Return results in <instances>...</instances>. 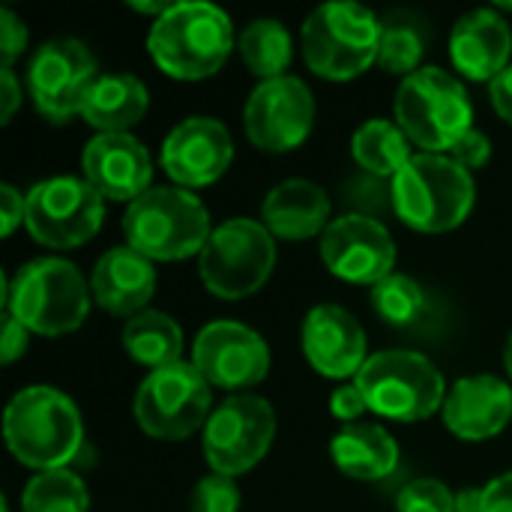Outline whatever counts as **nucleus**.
Segmentation results:
<instances>
[{
  "label": "nucleus",
  "instance_id": "obj_1",
  "mask_svg": "<svg viewBox=\"0 0 512 512\" xmlns=\"http://www.w3.org/2000/svg\"><path fill=\"white\" fill-rule=\"evenodd\" d=\"M3 438L15 462L42 471L72 468L84 447L78 405L54 387H27L3 411Z\"/></svg>",
  "mask_w": 512,
  "mask_h": 512
},
{
  "label": "nucleus",
  "instance_id": "obj_2",
  "mask_svg": "<svg viewBox=\"0 0 512 512\" xmlns=\"http://www.w3.org/2000/svg\"><path fill=\"white\" fill-rule=\"evenodd\" d=\"M234 42L231 18L213 3H171L147 33L153 63L177 81H204L216 75L228 63Z\"/></svg>",
  "mask_w": 512,
  "mask_h": 512
},
{
  "label": "nucleus",
  "instance_id": "obj_3",
  "mask_svg": "<svg viewBox=\"0 0 512 512\" xmlns=\"http://www.w3.org/2000/svg\"><path fill=\"white\" fill-rule=\"evenodd\" d=\"M477 201L474 174L444 153H417L390 183L396 216L423 234L459 228Z\"/></svg>",
  "mask_w": 512,
  "mask_h": 512
},
{
  "label": "nucleus",
  "instance_id": "obj_4",
  "mask_svg": "<svg viewBox=\"0 0 512 512\" xmlns=\"http://www.w3.org/2000/svg\"><path fill=\"white\" fill-rule=\"evenodd\" d=\"M126 246L150 261H183L201 255L213 228L204 201L180 186H153L123 213Z\"/></svg>",
  "mask_w": 512,
  "mask_h": 512
},
{
  "label": "nucleus",
  "instance_id": "obj_5",
  "mask_svg": "<svg viewBox=\"0 0 512 512\" xmlns=\"http://www.w3.org/2000/svg\"><path fill=\"white\" fill-rule=\"evenodd\" d=\"M90 285L66 258H36L3 288V306L36 336H66L87 321Z\"/></svg>",
  "mask_w": 512,
  "mask_h": 512
},
{
  "label": "nucleus",
  "instance_id": "obj_6",
  "mask_svg": "<svg viewBox=\"0 0 512 512\" xmlns=\"http://www.w3.org/2000/svg\"><path fill=\"white\" fill-rule=\"evenodd\" d=\"M384 24L360 3H324L303 21L306 66L324 81H351L378 63Z\"/></svg>",
  "mask_w": 512,
  "mask_h": 512
},
{
  "label": "nucleus",
  "instance_id": "obj_7",
  "mask_svg": "<svg viewBox=\"0 0 512 512\" xmlns=\"http://www.w3.org/2000/svg\"><path fill=\"white\" fill-rule=\"evenodd\" d=\"M474 105L465 84L441 69L423 66L396 90V123L423 153H450L474 129Z\"/></svg>",
  "mask_w": 512,
  "mask_h": 512
},
{
  "label": "nucleus",
  "instance_id": "obj_8",
  "mask_svg": "<svg viewBox=\"0 0 512 512\" xmlns=\"http://www.w3.org/2000/svg\"><path fill=\"white\" fill-rule=\"evenodd\" d=\"M372 414L396 423H420L444 408L447 381L441 369L417 351L390 348L366 360L354 378Z\"/></svg>",
  "mask_w": 512,
  "mask_h": 512
},
{
  "label": "nucleus",
  "instance_id": "obj_9",
  "mask_svg": "<svg viewBox=\"0 0 512 512\" xmlns=\"http://www.w3.org/2000/svg\"><path fill=\"white\" fill-rule=\"evenodd\" d=\"M276 267V237L255 219H228L213 228L198 255L204 288L219 300H246L258 294Z\"/></svg>",
  "mask_w": 512,
  "mask_h": 512
},
{
  "label": "nucleus",
  "instance_id": "obj_10",
  "mask_svg": "<svg viewBox=\"0 0 512 512\" xmlns=\"http://www.w3.org/2000/svg\"><path fill=\"white\" fill-rule=\"evenodd\" d=\"M135 423L147 438L186 441L204 432L213 414V387L192 363H174L150 372L135 393Z\"/></svg>",
  "mask_w": 512,
  "mask_h": 512
},
{
  "label": "nucleus",
  "instance_id": "obj_11",
  "mask_svg": "<svg viewBox=\"0 0 512 512\" xmlns=\"http://www.w3.org/2000/svg\"><path fill=\"white\" fill-rule=\"evenodd\" d=\"M276 438L273 405L252 393L228 396L213 408L204 426V459L213 474L240 477L249 474L270 453Z\"/></svg>",
  "mask_w": 512,
  "mask_h": 512
},
{
  "label": "nucleus",
  "instance_id": "obj_12",
  "mask_svg": "<svg viewBox=\"0 0 512 512\" xmlns=\"http://www.w3.org/2000/svg\"><path fill=\"white\" fill-rule=\"evenodd\" d=\"M105 198L78 177H48L27 192V231L39 246L75 249L99 234Z\"/></svg>",
  "mask_w": 512,
  "mask_h": 512
},
{
  "label": "nucleus",
  "instance_id": "obj_13",
  "mask_svg": "<svg viewBox=\"0 0 512 512\" xmlns=\"http://www.w3.org/2000/svg\"><path fill=\"white\" fill-rule=\"evenodd\" d=\"M99 69L93 51L81 39H48L36 48L27 66V87L36 111L51 123H66L72 114H81L90 87L96 84Z\"/></svg>",
  "mask_w": 512,
  "mask_h": 512
},
{
  "label": "nucleus",
  "instance_id": "obj_14",
  "mask_svg": "<svg viewBox=\"0 0 512 512\" xmlns=\"http://www.w3.org/2000/svg\"><path fill=\"white\" fill-rule=\"evenodd\" d=\"M249 141L264 153L297 150L315 126V99L297 75L261 81L243 111Z\"/></svg>",
  "mask_w": 512,
  "mask_h": 512
},
{
  "label": "nucleus",
  "instance_id": "obj_15",
  "mask_svg": "<svg viewBox=\"0 0 512 512\" xmlns=\"http://www.w3.org/2000/svg\"><path fill=\"white\" fill-rule=\"evenodd\" d=\"M324 267L351 285H378L393 276L396 243L384 222L369 213H348L330 222L321 234Z\"/></svg>",
  "mask_w": 512,
  "mask_h": 512
},
{
  "label": "nucleus",
  "instance_id": "obj_16",
  "mask_svg": "<svg viewBox=\"0 0 512 512\" xmlns=\"http://www.w3.org/2000/svg\"><path fill=\"white\" fill-rule=\"evenodd\" d=\"M192 366L210 387L240 393L267 378L270 348L252 327L240 321H213L195 336Z\"/></svg>",
  "mask_w": 512,
  "mask_h": 512
},
{
  "label": "nucleus",
  "instance_id": "obj_17",
  "mask_svg": "<svg viewBox=\"0 0 512 512\" xmlns=\"http://www.w3.org/2000/svg\"><path fill=\"white\" fill-rule=\"evenodd\" d=\"M162 168L180 189L216 183L234 159V141L216 117H186L162 141Z\"/></svg>",
  "mask_w": 512,
  "mask_h": 512
},
{
  "label": "nucleus",
  "instance_id": "obj_18",
  "mask_svg": "<svg viewBox=\"0 0 512 512\" xmlns=\"http://www.w3.org/2000/svg\"><path fill=\"white\" fill-rule=\"evenodd\" d=\"M300 345L306 363L318 375L333 381L357 378L369 360L366 333L360 321L336 303H321L309 309V315L303 318Z\"/></svg>",
  "mask_w": 512,
  "mask_h": 512
},
{
  "label": "nucleus",
  "instance_id": "obj_19",
  "mask_svg": "<svg viewBox=\"0 0 512 512\" xmlns=\"http://www.w3.org/2000/svg\"><path fill=\"white\" fill-rule=\"evenodd\" d=\"M84 180L105 198V201H135L141 198L153 180V162L147 147L129 135H93L81 153Z\"/></svg>",
  "mask_w": 512,
  "mask_h": 512
},
{
  "label": "nucleus",
  "instance_id": "obj_20",
  "mask_svg": "<svg viewBox=\"0 0 512 512\" xmlns=\"http://www.w3.org/2000/svg\"><path fill=\"white\" fill-rule=\"evenodd\" d=\"M444 426L462 441L498 438L512 420V387L498 375L459 378L444 399Z\"/></svg>",
  "mask_w": 512,
  "mask_h": 512
},
{
  "label": "nucleus",
  "instance_id": "obj_21",
  "mask_svg": "<svg viewBox=\"0 0 512 512\" xmlns=\"http://www.w3.org/2000/svg\"><path fill=\"white\" fill-rule=\"evenodd\" d=\"M512 54V30L501 9H474L462 15L450 33V60L471 81L492 84Z\"/></svg>",
  "mask_w": 512,
  "mask_h": 512
},
{
  "label": "nucleus",
  "instance_id": "obj_22",
  "mask_svg": "<svg viewBox=\"0 0 512 512\" xmlns=\"http://www.w3.org/2000/svg\"><path fill=\"white\" fill-rule=\"evenodd\" d=\"M90 294L108 315L135 318L147 312V303L156 294L153 261L135 252L132 246L108 249L93 267Z\"/></svg>",
  "mask_w": 512,
  "mask_h": 512
},
{
  "label": "nucleus",
  "instance_id": "obj_23",
  "mask_svg": "<svg viewBox=\"0 0 512 512\" xmlns=\"http://www.w3.org/2000/svg\"><path fill=\"white\" fill-rule=\"evenodd\" d=\"M264 228L288 243H303L330 228V195L312 180H282L261 204Z\"/></svg>",
  "mask_w": 512,
  "mask_h": 512
},
{
  "label": "nucleus",
  "instance_id": "obj_24",
  "mask_svg": "<svg viewBox=\"0 0 512 512\" xmlns=\"http://www.w3.org/2000/svg\"><path fill=\"white\" fill-rule=\"evenodd\" d=\"M147 108H150V93L144 81L129 72H111L96 78V84L84 99L81 117L87 126L96 129V135H114L138 126Z\"/></svg>",
  "mask_w": 512,
  "mask_h": 512
},
{
  "label": "nucleus",
  "instance_id": "obj_25",
  "mask_svg": "<svg viewBox=\"0 0 512 512\" xmlns=\"http://www.w3.org/2000/svg\"><path fill=\"white\" fill-rule=\"evenodd\" d=\"M330 456L333 465L363 483H378L387 480L399 468V444L396 438L375 423H354L345 426L333 441H330Z\"/></svg>",
  "mask_w": 512,
  "mask_h": 512
},
{
  "label": "nucleus",
  "instance_id": "obj_26",
  "mask_svg": "<svg viewBox=\"0 0 512 512\" xmlns=\"http://www.w3.org/2000/svg\"><path fill=\"white\" fill-rule=\"evenodd\" d=\"M123 348L138 366H147L150 372H156V369L180 363V357H183V330L171 315L147 309V312L126 321Z\"/></svg>",
  "mask_w": 512,
  "mask_h": 512
},
{
  "label": "nucleus",
  "instance_id": "obj_27",
  "mask_svg": "<svg viewBox=\"0 0 512 512\" xmlns=\"http://www.w3.org/2000/svg\"><path fill=\"white\" fill-rule=\"evenodd\" d=\"M351 156L354 162L378 180H393L411 159V138L405 135V129L393 120H366L354 138H351Z\"/></svg>",
  "mask_w": 512,
  "mask_h": 512
},
{
  "label": "nucleus",
  "instance_id": "obj_28",
  "mask_svg": "<svg viewBox=\"0 0 512 512\" xmlns=\"http://www.w3.org/2000/svg\"><path fill=\"white\" fill-rule=\"evenodd\" d=\"M240 57L252 75L261 81H273L288 75L294 60V39L288 27L276 18H255L240 33Z\"/></svg>",
  "mask_w": 512,
  "mask_h": 512
},
{
  "label": "nucleus",
  "instance_id": "obj_29",
  "mask_svg": "<svg viewBox=\"0 0 512 512\" xmlns=\"http://www.w3.org/2000/svg\"><path fill=\"white\" fill-rule=\"evenodd\" d=\"M90 495L72 468L42 471L21 492V512H87Z\"/></svg>",
  "mask_w": 512,
  "mask_h": 512
},
{
  "label": "nucleus",
  "instance_id": "obj_30",
  "mask_svg": "<svg viewBox=\"0 0 512 512\" xmlns=\"http://www.w3.org/2000/svg\"><path fill=\"white\" fill-rule=\"evenodd\" d=\"M375 315L390 327H414L426 318L429 300L417 279L405 273H393L384 282H378L369 294Z\"/></svg>",
  "mask_w": 512,
  "mask_h": 512
},
{
  "label": "nucleus",
  "instance_id": "obj_31",
  "mask_svg": "<svg viewBox=\"0 0 512 512\" xmlns=\"http://www.w3.org/2000/svg\"><path fill=\"white\" fill-rule=\"evenodd\" d=\"M423 51H426V39H423V30L417 24H411L408 18L402 21H387L384 24V36H381V54H378V63L393 72V75H414L423 60Z\"/></svg>",
  "mask_w": 512,
  "mask_h": 512
},
{
  "label": "nucleus",
  "instance_id": "obj_32",
  "mask_svg": "<svg viewBox=\"0 0 512 512\" xmlns=\"http://www.w3.org/2000/svg\"><path fill=\"white\" fill-rule=\"evenodd\" d=\"M189 512H240V486L222 474L201 477L192 489Z\"/></svg>",
  "mask_w": 512,
  "mask_h": 512
},
{
  "label": "nucleus",
  "instance_id": "obj_33",
  "mask_svg": "<svg viewBox=\"0 0 512 512\" xmlns=\"http://www.w3.org/2000/svg\"><path fill=\"white\" fill-rule=\"evenodd\" d=\"M399 512H456V495L441 480H414L408 483L399 498Z\"/></svg>",
  "mask_w": 512,
  "mask_h": 512
},
{
  "label": "nucleus",
  "instance_id": "obj_34",
  "mask_svg": "<svg viewBox=\"0 0 512 512\" xmlns=\"http://www.w3.org/2000/svg\"><path fill=\"white\" fill-rule=\"evenodd\" d=\"M450 159L453 162H459L465 171H480V168H486L489 165V159H492V141H489V135L486 132H480V129H471V132H465L462 138H459V144L450 150Z\"/></svg>",
  "mask_w": 512,
  "mask_h": 512
},
{
  "label": "nucleus",
  "instance_id": "obj_35",
  "mask_svg": "<svg viewBox=\"0 0 512 512\" xmlns=\"http://www.w3.org/2000/svg\"><path fill=\"white\" fill-rule=\"evenodd\" d=\"M24 45H27L24 21L9 6H3L0 9V57H3V69H12V63L24 54Z\"/></svg>",
  "mask_w": 512,
  "mask_h": 512
},
{
  "label": "nucleus",
  "instance_id": "obj_36",
  "mask_svg": "<svg viewBox=\"0 0 512 512\" xmlns=\"http://www.w3.org/2000/svg\"><path fill=\"white\" fill-rule=\"evenodd\" d=\"M366 411H369V405H366V399H363V393H360L357 384H345V387H336L333 390V396H330V414L336 420L354 426Z\"/></svg>",
  "mask_w": 512,
  "mask_h": 512
},
{
  "label": "nucleus",
  "instance_id": "obj_37",
  "mask_svg": "<svg viewBox=\"0 0 512 512\" xmlns=\"http://www.w3.org/2000/svg\"><path fill=\"white\" fill-rule=\"evenodd\" d=\"M24 219H27V198L15 186L3 183L0 186V228H3V237H12L15 228L24 225Z\"/></svg>",
  "mask_w": 512,
  "mask_h": 512
},
{
  "label": "nucleus",
  "instance_id": "obj_38",
  "mask_svg": "<svg viewBox=\"0 0 512 512\" xmlns=\"http://www.w3.org/2000/svg\"><path fill=\"white\" fill-rule=\"evenodd\" d=\"M27 336H30V330H27L18 318H12L9 312H3L0 348H3V363H6V366H12V363L27 351Z\"/></svg>",
  "mask_w": 512,
  "mask_h": 512
},
{
  "label": "nucleus",
  "instance_id": "obj_39",
  "mask_svg": "<svg viewBox=\"0 0 512 512\" xmlns=\"http://www.w3.org/2000/svg\"><path fill=\"white\" fill-rule=\"evenodd\" d=\"M483 512H512V471L483 489Z\"/></svg>",
  "mask_w": 512,
  "mask_h": 512
},
{
  "label": "nucleus",
  "instance_id": "obj_40",
  "mask_svg": "<svg viewBox=\"0 0 512 512\" xmlns=\"http://www.w3.org/2000/svg\"><path fill=\"white\" fill-rule=\"evenodd\" d=\"M21 105V84L12 69H0V123H9Z\"/></svg>",
  "mask_w": 512,
  "mask_h": 512
},
{
  "label": "nucleus",
  "instance_id": "obj_41",
  "mask_svg": "<svg viewBox=\"0 0 512 512\" xmlns=\"http://www.w3.org/2000/svg\"><path fill=\"white\" fill-rule=\"evenodd\" d=\"M489 96H492L495 111L512 126V63L489 84Z\"/></svg>",
  "mask_w": 512,
  "mask_h": 512
},
{
  "label": "nucleus",
  "instance_id": "obj_42",
  "mask_svg": "<svg viewBox=\"0 0 512 512\" xmlns=\"http://www.w3.org/2000/svg\"><path fill=\"white\" fill-rule=\"evenodd\" d=\"M456 512H483V489H465L456 495Z\"/></svg>",
  "mask_w": 512,
  "mask_h": 512
},
{
  "label": "nucleus",
  "instance_id": "obj_43",
  "mask_svg": "<svg viewBox=\"0 0 512 512\" xmlns=\"http://www.w3.org/2000/svg\"><path fill=\"white\" fill-rule=\"evenodd\" d=\"M504 366H507V372H510L512 378V333L510 339H507V348H504Z\"/></svg>",
  "mask_w": 512,
  "mask_h": 512
},
{
  "label": "nucleus",
  "instance_id": "obj_44",
  "mask_svg": "<svg viewBox=\"0 0 512 512\" xmlns=\"http://www.w3.org/2000/svg\"><path fill=\"white\" fill-rule=\"evenodd\" d=\"M501 9H504V12H512V3H501Z\"/></svg>",
  "mask_w": 512,
  "mask_h": 512
},
{
  "label": "nucleus",
  "instance_id": "obj_45",
  "mask_svg": "<svg viewBox=\"0 0 512 512\" xmlns=\"http://www.w3.org/2000/svg\"><path fill=\"white\" fill-rule=\"evenodd\" d=\"M0 507H3V512H9V504H6V498L0 501Z\"/></svg>",
  "mask_w": 512,
  "mask_h": 512
}]
</instances>
